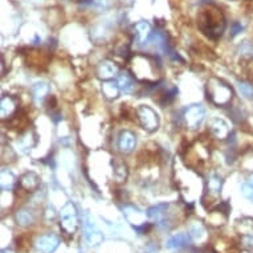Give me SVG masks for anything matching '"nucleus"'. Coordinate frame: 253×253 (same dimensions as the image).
<instances>
[{
    "instance_id": "1",
    "label": "nucleus",
    "mask_w": 253,
    "mask_h": 253,
    "mask_svg": "<svg viewBox=\"0 0 253 253\" xmlns=\"http://www.w3.org/2000/svg\"><path fill=\"white\" fill-rule=\"evenodd\" d=\"M200 31L210 39H219L225 29V17L219 7L208 4L202 8L198 16Z\"/></svg>"
},
{
    "instance_id": "2",
    "label": "nucleus",
    "mask_w": 253,
    "mask_h": 253,
    "mask_svg": "<svg viewBox=\"0 0 253 253\" xmlns=\"http://www.w3.org/2000/svg\"><path fill=\"white\" fill-rule=\"evenodd\" d=\"M130 68L133 76L138 80L146 81L147 84L158 80L157 60L151 56H145V54L134 56L133 60L130 61Z\"/></svg>"
},
{
    "instance_id": "3",
    "label": "nucleus",
    "mask_w": 253,
    "mask_h": 253,
    "mask_svg": "<svg viewBox=\"0 0 253 253\" xmlns=\"http://www.w3.org/2000/svg\"><path fill=\"white\" fill-rule=\"evenodd\" d=\"M207 94L208 100L216 106H227L233 98L232 87L216 77L210 79L207 83Z\"/></svg>"
},
{
    "instance_id": "4",
    "label": "nucleus",
    "mask_w": 253,
    "mask_h": 253,
    "mask_svg": "<svg viewBox=\"0 0 253 253\" xmlns=\"http://www.w3.org/2000/svg\"><path fill=\"white\" fill-rule=\"evenodd\" d=\"M61 216V228L69 235H73L76 229L79 227V220H77V211H76L75 204L68 202L60 212Z\"/></svg>"
},
{
    "instance_id": "5",
    "label": "nucleus",
    "mask_w": 253,
    "mask_h": 253,
    "mask_svg": "<svg viewBox=\"0 0 253 253\" xmlns=\"http://www.w3.org/2000/svg\"><path fill=\"white\" fill-rule=\"evenodd\" d=\"M183 118H184V124L188 129L195 130L203 124L204 118H206V110L200 105H191L186 109Z\"/></svg>"
},
{
    "instance_id": "6",
    "label": "nucleus",
    "mask_w": 253,
    "mask_h": 253,
    "mask_svg": "<svg viewBox=\"0 0 253 253\" xmlns=\"http://www.w3.org/2000/svg\"><path fill=\"white\" fill-rule=\"evenodd\" d=\"M138 120L141 122L142 127L147 131H155L159 126V118L158 114L149 106H139L137 109Z\"/></svg>"
},
{
    "instance_id": "7",
    "label": "nucleus",
    "mask_w": 253,
    "mask_h": 253,
    "mask_svg": "<svg viewBox=\"0 0 253 253\" xmlns=\"http://www.w3.org/2000/svg\"><path fill=\"white\" fill-rule=\"evenodd\" d=\"M134 36H135V42L139 46H143L147 44L150 36H151V27L147 21H138L134 25Z\"/></svg>"
},
{
    "instance_id": "8",
    "label": "nucleus",
    "mask_w": 253,
    "mask_h": 253,
    "mask_svg": "<svg viewBox=\"0 0 253 253\" xmlns=\"http://www.w3.org/2000/svg\"><path fill=\"white\" fill-rule=\"evenodd\" d=\"M60 244V239L54 235H44L36 243V249L42 253H52Z\"/></svg>"
},
{
    "instance_id": "9",
    "label": "nucleus",
    "mask_w": 253,
    "mask_h": 253,
    "mask_svg": "<svg viewBox=\"0 0 253 253\" xmlns=\"http://www.w3.org/2000/svg\"><path fill=\"white\" fill-rule=\"evenodd\" d=\"M135 143H137L135 134L131 133V131H127V130L122 131L120 138H118V149H120V151H122L125 154L131 153L134 147H135Z\"/></svg>"
},
{
    "instance_id": "10",
    "label": "nucleus",
    "mask_w": 253,
    "mask_h": 253,
    "mask_svg": "<svg viewBox=\"0 0 253 253\" xmlns=\"http://www.w3.org/2000/svg\"><path fill=\"white\" fill-rule=\"evenodd\" d=\"M210 130L211 133L219 139H225L229 135V126L227 125L224 120H220V118H212L210 121Z\"/></svg>"
},
{
    "instance_id": "11",
    "label": "nucleus",
    "mask_w": 253,
    "mask_h": 253,
    "mask_svg": "<svg viewBox=\"0 0 253 253\" xmlns=\"http://www.w3.org/2000/svg\"><path fill=\"white\" fill-rule=\"evenodd\" d=\"M97 75L101 80L104 81H109L113 77H116L118 75V67L113 61H102L97 68Z\"/></svg>"
},
{
    "instance_id": "12",
    "label": "nucleus",
    "mask_w": 253,
    "mask_h": 253,
    "mask_svg": "<svg viewBox=\"0 0 253 253\" xmlns=\"http://www.w3.org/2000/svg\"><path fill=\"white\" fill-rule=\"evenodd\" d=\"M1 118H9L17 110V101L11 96H4L1 98Z\"/></svg>"
},
{
    "instance_id": "13",
    "label": "nucleus",
    "mask_w": 253,
    "mask_h": 253,
    "mask_svg": "<svg viewBox=\"0 0 253 253\" xmlns=\"http://www.w3.org/2000/svg\"><path fill=\"white\" fill-rule=\"evenodd\" d=\"M40 184V178L35 172H27L21 176L20 186L27 191H34Z\"/></svg>"
},
{
    "instance_id": "14",
    "label": "nucleus",
    "mask_w": 253,
    "mask_h": 253,
    "mask_svg": "<svg viewBox=\"0 0 253 253\" xmlns=\"http://www.w3.org/2000/svg\"><path fill=\"white\" fill-rule=\"evenodd\" d=\"M118 86L122 91L125 93H133L134 87H135V83H134V79L129 73H120L118 75Z\"/></svg>"
},
{
    "instance_id": "15",
    "label": "nucleus",
    "mask_w": 253,
    "mask_h": 253,
    "mask_svg": "<svg viewBox=\"0 0 253 253\" xmlns=\"http://www.w3.org/2000/svg\"><path fill=\"white\" fill-rule=\"evenodd\" d=\"M207 187L208 192L213 196H219L220 191H221V187H223V178L220 175H211L207 180Z\"/></svg>"
},
{
    "instance_id": "16",
    "label": "nucleus",
    "mask_w": 253,
    "mask_h": 253,
    "mask_svg": "<svg viewBox=\"0 0 253 253\" xmlns=\"http://www.w3.org/2000/svg\"><path fill=\"white\" fill-rule=\"evenodd\" d=\"M167 210H169V204H158V206L149 208L147 215L150 219L155 220V221H162L163 217L166 216Z\"/></svg>"
},
{
    "instance_id": "17",
    "label": "nucleus",
    "mask_w": 253,
    "mask_h": 253,
    "mask_svg": "<svg viewBox=\"0 0 253 253\" xmlns=\"http://www.w3.org/2000/svg\"><path fill=\"white\" fill-rule=\"evenodd\" d=\"M190 243V237L186 233H178L167 241V247L170 249H179Z\"/></svg>"
},
{
    "instance_id": "18",
    "label": "nucleus",
    "mask_w": 253,
    "mask_h": 253,
    "mask_svg": "<svg viewBox=\"0 0 253 253\" xmlns=\"http://www.w3.org/2000/svg\"><path fill=\"white\" fill-rule=\"evenodd\" d=\"M34 91V97L36 102H42L46 97V94L49 93V85L46 83H36L32 87Z\"/></svg>"
},
{
    "instance_id": "19",
    "label": "nucleus",
    "mask_w": 253,
    "mask_h": 253,
    "mask_svg": "<svg viewBox=\"0 0 253 253\" xmlns=\"http://www.w3.org/2000/svg\"><path fill=\"white\" fill-rule=\"evenodd\" d=\"M120 86L118 84H114L112 81H108V83H104L102 85V91H104V96H106L109 100H114L120 94Z\"/></svg>"
},
{
    "instance_id": "20",
    "label": "nucleus",
    "mask_w": 253,
    "mask_h": 253,
    "mask_svg": "<svg viewBox=\"0 0 253 253\" xmlns=\"http://www.w3.org/2000/svg\"><path fill=\"white\" fill-rule=\"evenodd\" d=\"M15 175L11 172V171H7V170H3L1 171V188L5 190V188H12L13 184H15Z\"/></svg>"
},
{
    "instance_id": "21",
    "label": "nucleus",
    "mask_w": 253,
    "mask_h": 253,
    "mask_svg": "<svg viewBox=\"0 0 253 253\" xmlns=\"http://www.w3.org/2000/svg\"><path fill=\"white\" fill-rule=\"evenodd\" d=\"M16 220L20 225H29L34 223V215H32V212L27 211V210H21L17 212Z\"/></svg>"
},
{
    "instance_id": "22",
    "label": "nucleus",
    "mask_w": 253,
    "mask_h": 253,
    "mask_svg": "<svg viewBox=\"0 0 253 253\" xmlns=\"http://www.w3.org/2000/svg\"><path fill=\"white\" fill-rule=\"evenodd\" d=\"M86 240L90 245H98L102 243L104 236L98 231H93V227H91L90 229H86Z\"/></svg>"
},
{
    "instance_id": "23",
    "label": "nucleus",
    "mask_w": 253,
    "mask_h": 253,
    "mask_svg": "<svg viewBox=\"0 0 253 253\" xmlns=\"http://www.w3.org/2000/svg\"><path fill=\"white\" fill-rule=\"evenodd\" d=\"M237 87L240 90L241 96L245 97V98H249L252 100L253 98V85L251 83H245V81H240L237 83Z\"/></svg>"
},
{
    "instance_id": "24",
    "label": "nucleus",
    "mask_w": 253,
    "mask_h": 253,
    "mask_svg": "<svg viewBox=\"0 0 253 253\" xmlns=\"http://www.w3.org/2000/svg\"><path fill=\"white\" fill-rule=\"evenodd\" d=\"M241 57L253 58V42H244L237 49Z\"/></svg>"
},
{
    "instance_id": "25",
    "label": "nucleus",
    "mask_w": 253,
    "mask_h": 253,
    "mask_svg": "<svg viewBox=\"0 0 253 253\" xmlns=\"http://www.w3.org/2000/svg\"><path fill=\"white\" fill-rule=\"evenodd\" d=\"M35 143H36V135H35L32 131H28V133L25 134L24 137L21 138L20 147L21 149L31 150V147H34Z\"/></svg>"
},
{
    "instance_id": "26",
    "label": "nucleus",
    "mask_w": 253,
    "mask_h": 253,
    "mask_svg": "<svg viewBox=\"0 0 253 253\" xmlns=\"http://www.w3.org/2000/svg\"><path fill=\"white\" fill-rule=\"evenodd\" d=\"M84 5H87V7H94L97 9H106L109 7L108 0H87V1H84Z\"/></svg>"
},
{
    "instance_id": "27",
    "label": "nucleus",
    "mask_w": 253,
    "mask_h": 253,
    "mask_svg": "<svg viewBox=\"0 0 253 253\" xmlns=\"http://www.w3.org/2000/svg\"><path fill=\"white\" fill-rule=\"evenodd\" d=\"M243 194L253 202V179H249L248 182L243 184Z\"/></svg>"
},
{
    "instance_id": "28",
    "label": "nucleus",
    "mask_w": 253,
    "mask_h": 253,
    "mask_svg": "<svg viewBox=\"0 0 253 253\" xmlns=\"http://www.w3.org/2000/svg\"><path fill=\"white\" fill-rule=\"evenodd\" d=\"M126 175H127V171H126V167L124 165H120L118 167H116V176L120 180H124L126 178Z\"/></svg>"
},
{
    "instance_id": "29",
    "label": "nucleus",
    "mask_w": 253,
    "mask_h": 253,
    "mask_svg": "<svg viewBox=\"0 0 253 253\" xmlns=\"http://www.w3.org/2000/svg\"><path fill=\"white\" fill-rule=\"evenodd\" d=\"M241 31H243V25H241L240 23H233L232 34H231V36H236L237 34H240Z\"/></svg>"
}]
</instances>
